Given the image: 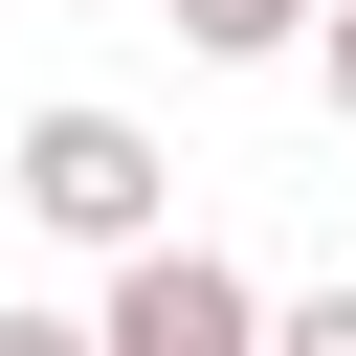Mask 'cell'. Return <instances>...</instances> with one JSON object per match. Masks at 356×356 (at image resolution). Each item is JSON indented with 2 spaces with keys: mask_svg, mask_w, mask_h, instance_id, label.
Returning <instances> with one entry per match:
<instances>
[{
  "mask_svg": "<svg viewBox=\"0 0 356 356\" xmlns=\"http://www.w3.org/2000/svg\"><path fill=\"white\" fill-rule=\"evenodd\" d=\"M0 356H89V312H22V289H0Z\"/></svg>",
  "mask_w": 356,
  "mask_h": 356,
  "instance_id": "cell-6",
  "label": "cell"
},
{
  "mask_svg": "<svg viewBox=\"0 0 356 356\" xmlns=\"http://www.w3.org/2000/svg\"><path fill=\"white\" fill-rule=\"evenodd\" d=\"M312 89H334V134H356V0H334V22H312Z\"/></svg>",
  "mask_w": 356,
  "mask_h": 356,
  "instance_id": "cell-5",
  "label": "cell"
},
{
  "mask_svg": "<svg viewBox=\"0 0 356 356\" xmlns=\"http://www.w3.org/2000/svg\"><path fill=\"white\" fill-rule=\"evenodd\" d=\"M0 200H22L44 245H89V267H134V245H178V222H156V200H178V178H156V134H134V111H89V89H67V111H22V156H0Z\"/></svg>",
  "mask_w": 356,
  "mask_h": 356,
  "instance_id": "cell-1",
  "label": "cell"
},
{
  "mask_svg": "<svg viewBox=\"0 0 356 356\" xmlns=\"http://www.w3.org/2000/svg\"><path fill=\"white\" fill-rule=\"evenodd\" d=\"M267 356H356V289H312V312H267Z\"/></svg>",
  "mask_w": 356,
  "mask_h": 356,
  "instance_id": "cell-4",
  "label": "cell"
},
{
  "mask_svg": "<svg viewBox=\"0 0 356 356\" xmlns=\"http://www.w3.org/2000/svg\"><path fill=\"white\" fill-rule=\"evenodd\" d=\"M89 356H267V289H245L222 245H134V267L89 289Z\"/></svg>",
  "mask_w": 356,
  "mask_h": 356,
  "instance_id": "cell-2",
  "label": "cell"
},
{
  "mask_svg": "<svg viewBox=\"0 0 356 356\" xmlns=\"http://www.w3.org/2000/svg\"><path fill=\"white\" fill-rule=\"evenodd\" d=\"M156 22H178L200 67H312V22H334V0H156Z\"/></svg>",
  "mask_w": 356,
  "mask_h": 356,
  "instance_id": "cell-3",
  "label": "cell"
}]
</instances>
